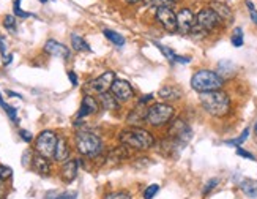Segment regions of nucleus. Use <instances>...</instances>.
Segmentation results:
<instances>
[{
	"label": "nucleus",
	"mask_w": 257,
	"mask_h": 199,
	"mask_svg": "<svg viewBox=\"0 0 257 199\" xmlns=\"http://www.w3.org/2000/svg\"><path fill=\"white\" fill-rule=\"evenodd\" d=\"M189 60H191V59H189V57H182V55H177V57H175V62H178V63H188Z\"/></svg>",
	"instance_id": "nucleus-42"
},
{
	"label": "nucleus",
	"mask_w": 257,
	"mask_h": 199,
	"mask_svg": "<svg viewBox=\"0 0 257 199\" xmlns=\"http://www.w3.org/2000/svg\"><path fill=\"white\" fill-rule=\"evenodd\" d=\"M104 199H133V197L128 193H125V191H114V193L106 194Z\"/></svg>",
	"instance_id": "nucleus-32"
},
{
	"label": "nucleus",
	"mask_w": 257,
	"mask_h": 199,
	"mask_svg": "<svg viewBox=\"0 0 257 199\" xmlns=\"http://www.w3.org/2000/svg\"><path fill=\"white\" fill-rule=\"evenodd\" d=\"M68 77H70L71 84L76 87V85H77V76H76V73H74V71H70V73H68Z\"/></svg>",
	"instance_id": "nucleus-41"
},
{
	"label": "nucleus",
	"mask_w": 257,
	"mask_h": 199,
	"mask_svg": "<svg viewBox=\"0 0 257 199\" xmlns=\"http://www.w3.org/2000/svg\"><path fill=\"white\" fill-rule=\"evenodd\" d=\"M237 155H240V157H243V158H248V160H255V157L252 153H249L248 150H244L241 147H237Z\"/></svg>",
	"instance_id": "nucleus-37"
},
{
	"label": "nucleus",
	"mask_w": 257,
	"mask_h": 199,
	"mask_svg": "<svg viewBox=\"0 0 257 199\" xmlns=\"http://www.w3.org/2000/svg\"><path fill=\"white\" fill-rule=\"evenodd\" d=\"M57 135L54 131L46 130V131H41L37 141H35V149L37 153H40L41 157L44 158H51L54 157L55 153V146H57Z\"/></svg>",
	"instance_id": "nucleus-7"
},
{
	"label": "nucleus",
	"mask_w": 257,
	"mask_h": 199,
	"mask_svg": "<svg viewBox=\"0 0 257 199\" xmlns=\"http://www.w3.org/2000/svg\"><path fill=\"white\" fill-rule=\"evenodd\" d=\"M11 60H13V54L5 55V57H4V65H10V63H11Z\"/></svg>",
	"instance_id": "nucleus-43"
},
{
	"label": "nucleus",
	"mask_w": 257,
	"mask_h": 199,
	"mask_svg": "<svg viewBox=\"0 0 257 199\" xmlns=\"http://www.w3.org/2000/svg\"><path fill=\"white\" fill-rule=\"evenodd\" d=\"M11 174H13V171H11V168H8V166H0V183L8 180Z\"/></svg>",
	"instance_id": "nucleus-31"
},
{
	"label": "nucleus",
	"mask_w": 257,
	"mask_h": 199,
	"mask_svg": "<svg viewBox=\"0 0 257 199\" xmlns=\"http://www.w3.org/2000/svg\"><path fill=\"white\" fill-rule=\"evenodd\" d=\"M118 139L123 146H128L133 150H149L155 144V138L152 133L138 127L123 130L118 135Z\"/></svg>",
	"instance_id": "nucleus-2"
},
{
	"label": "nucleus",
	"mask_w": 257,
	"mask_h": 199,
	"mask_svg": "<svg viewBox=\"0 0 257 199\" xmlns=\"http://www.w3.org/2000/svg\"><path fill=\"white\" fill-rule=\"evenodd\" d=\"M99 105L106 111H117L118 109V99L112 93H101L99 95Z\"/></svg>",
	"instance_id": "nucleus-19"
},
{
	"label": "nucleus",
	"mask_w": 257,
	"mask_h": 199,
	"mask_svg": "<svg viewBox=\"0 0 257 199\" xmlns=\"http://www.w3.org/2000/svg\"><path fill=\"white\" fill-rule=\"evenodd\" d=\"M110 93H112L118 102H128L133 98V87L125 79H115L112 87H110Z\"/></svg>",
	"instance_id": "nucleus-12"
},
{
	"label": "nucleus",
	"mask_w": 257,
	"mask_h": 199,
	"mask_svg": "<svg viewBox=\"0 0 257 199\" xmlns=\"http://www.w3.org/2000/svg\"><path fill=\"white\" fill-rule=\"evenodd\" d=\"M219 183V180L218 179H211L210 182H207V185L204 186V190H202V193H204V196H207L211 190H213V188L216 186Z\"/></svg>",
	"instance_id": "nucleus-34"
},
{
	"label": "nucleus",
	"mask_w": 257,
	"mask_h": 199,
	"mask_svg": "<svg viewBox=\"0 0 257 199\" xmlns=\"http://www.w3.org/2000/svg\"><path fill=\"white\" fill-rule=\"evenodd\" d=\"M55 199H76V193H63Z\"/></svg>",
	"instance_id": "nucleus-40"
},
{
	"label": "nucleus",
	"mask_w": 257,
	"mask_h": 199,
	"mask_svg": "<svg viewBox=\"0 0 257 199\" xmlns=\"http://www.w3.org/2000/svg\"><path fill=\"white\" fill-rule=\"evenodd\" d=\"M158 191H160V185L153 183V185L147 186V190L144 191V199H153L155 194L158 193Z\"/></svg>",
	"instance_id": "nucleus-29"
},
{
	"label": "nucleus",
	"mask_w": 257,
	"mask_h": 199,
	"mask_svg": "<svg viewBox=\"0 0 257 199\" xmlns=\"http://www.w3.org/2000/svg\"><path fill=\"white\" fill-rule=\"evenodd\" d=\"M248 136H249V128H244L243 130V133L238 136V138H235V139H232V141H227L226 144H229V146H237V147H240L241 144L248 139Z\"/></svg>",
	"instance_id": "nucleus-27"
},
{
	"label": "nucleus",
	"mask_w": 257,
	"mask_h": 199,
	"mask_svg": "<svg viewBox=\"0 0 257 199\" xmlns=\"http://www.w3.org/2000/svg\"><path fill=\"white\" fill-rule=\"evenodd\" d=\"M169 136H171V139L174 142H178V144H182V146H183V144H186L189 139H191L193 131H191V128L188 127L186 122L177 119V120H174V124L169 128Z\"/></svg>",
	"instance_id": "nucleus-8"
},
{
	"label": "nucleus",
	"mask_w": 257,
	"mask_h": 199,
	"mask_svg": "<svg viewBox=\"0 0 257 199\" xmlns=\"http://www.w3.org/2000/svg\"><path fill=\"white\" fill-rule=\"evenodd\" d=\"M145 2H149V5L155 8H174L175 4L172 0H145Z\"/></svg>",
	"instance_id": "nucleus-26"
},
{
	"label": "nucleus",
	"mask_w": 257,
	"mask_h": 199,
	"mask_svg": "<svg viewBox=\"0 0 257 199\" xmlns=\"http://www.w3.org/2000/svg\"><path fill=\"white\" fill-rule=\"evenodd\" d=\"M158 95L163 98V99H178L182 96V92L178 90L177 87H172V85H164L160 88Z\"/></svg>",
	"instance_id": "nucleus-20"
},
{
	"label": "nucleus",
	"mask_w": 257,
	"mask_h": 199,
	"mask_svg": "<svg viewBox=\"0 0 257 199\" xmlns=\"http://www.w3.org/2000/svg\"><path fill=\"white\" fill-rule=\"evenodd\" d=\"M70 157V146H68V141L65 138H59L57 139V146H55V153H54V158L57 161H66Z\"/></svg>",
	"instance_id": "nucleus-18"
},
{
	"label": "nucleus",
	"mask_w": 257,
	"mask_h": 199,
	"mask_svg": "<svg viewBox=\"0 0 257 199\" xmlns=\"http://www.w3.org/2000/svg\"><path fill=\"white\" fill-rule=\"evenodd\" d=\"M126 4H130V5H133V4H138V2H141V0H125Z\"/></svg>",
	"instance_id": "nucleus-44"
},
{
	"label": "nucleus",
	"mask_w": 257,
	"mask_h": 199,
	"mask_svg": "<svg viewBox=\"0 0 257 199\" xmlns=\"http://www.w3.org/2000/svg\"><path fill=\"white\" fill-rule=\"evenodd\" d=\"M4 27L10 32H16V21L15 16H5L4 19Z\"/></svg>",
	"instance_id": "nucleus-30"
},
{
	"label": "nucleus",
	"mask_w": 257,
	"mask_h": 199,
	"mask_svg": "<svg viewBox=\"0 0 257 199\" xmlns=\"http://www.w3.org/2000/svg\"><path fill=\"white\" fill-rule=\"evenodd\" d=\"M210 8L215 11V13L218 15V18L221 19V22H232L233 19V15L230 8L226 5V4H221V2H211L210 4Z\"/></svg>",
	"instance_id": "nucleus-17"
},
{
	"label": "nucleus",
	"mask_w": 257,
	"mask_h": 199,
	"mask_svg": "<svg viewBox=\"0 0 257 199\" xmlns=\"http://www.w3.org/2000/svg\"><path fill=\"white\" fill-rule=\"evenodd\" d=\"M153 44L156 48H158L163 54H164V57L169 60V62H175V57H177V54L171 49V48H167V46H163V44H160L158 41H153Z\"/></svg>",
	"instance_id": "nucleus-25"
},
{
	"label": "nucleus",
	"mask_w": 257,
	"mask_h": 199,
	"mask_svg": "<svg viewBox=\"0 0 257 199\" xmlns=\"http://www.w3.org/2000/svg\"><path fill=\"white\" fill-rule=\"evenodd\" d=\"M172 2H178V0H172Z\"/></svg>",
	"instance_id": "nucleus-48"
},
{
	"label": "nucleus",
	"mask_w": 257,
	"mask_h": 199,
	"mask_svg": "<svg viewBox=\"0 0 257 199\" xmlns=\"http://www.w3.org/2000/svg\"><path fill=\"white\" fill-rule=\"evenodd\" d=\"M246 7H248V10H249V15H251V19L254 21V24L257 26V10H255V7H254V4L252 2H246Z\"/></svg>",
	"instance_id": "nucleus-36"
},
{
	"label": "nucleus",
	"mask_w": 257,
	"mask_h": 199,
	"mask_svg": "<svg viewBox=\"0 0 257 199\" xmlns=\"http://www.w3.org/2000/svg\"><path fill=\"white\" fill-rule=\"evenodd\" d=\"M4 105H5V102L2 99V95H0V106H4Z\"/></svg>",
	"instance_id": "nucleus-45"
},
{
	"label": "nucleus",
	"mask_w": 257,
	"mask_h": 199,
	"mask_svg": "<svg viewBox=\"0 0 257 199\" xmlns=\"http://www.w3.org/2000/svg\"><path fill=\"white\" fill-rule=\"evenodd\" d=\"M0 199H2V193H0Z\"/></svg>",
	"instance_id": "nucleus-49"
},
{
	"label": "nucleus",
	"mask_w": 257,
	"mask_h": 199,
	"mask_svg": "<svg viewBox=\"0 0 257 199\" xmlns=\"http://www.w3.org/2000/svg\"><path fill=\"white\" fill-rule=\"evenodd\" d=\"M19 2H21V0H16V2H15V15H16V16H19V18H29L30 15H29V13H26V11L19 7Z\"/></svg>",
	"instance_id": "nucleus-35"
},
{
	"label": "nucleus",
	"mask_w": 257,
	"mask_h": 199,
	"mask_svg": "<svg viewBox=\"0 0 257 199\" xmlns=\"http://www.w3.org/2000/svg\"><path fill=\"white\" fill-rule=\"evenodd\" d=\"M40 2H48V0H40Z\"/></svg>",
	"instance_id": "nucleus-47"
},
{
	"label": "nucleus",
	"mask_w": 257,
	"mask_h": 199,
	"mask_svg": "<svg viewBox=\"0 0 257 199\" xmlns=\"http://www.w3.org/2000/svg\"><path fill=\"white\" fill-rule=\"evenodd\" d=\"M255 135H257V122H255Z\"/></svg>",
	"instance_id": "nucleus-46"
},
{
	"label": "nucleus",
	"mask_w": 257,
	"mask_h": 199,
	"mask_svg": "<svg viewBox=\"0 0 257 199\" xmlns=\"http://www.w3.org/2000/svg\"><path fill=\"white\" fill-rule=\"evenodd\" d=\"M99 111V105L96 102V98L90 96V95H85L84 99H82V106L79 109V113H77V117H85L88 114H96Z\"/></svg>",
	"instance_id": "nucleus-14"
},
{
	"label": "nucleus",
	"mask_w": 257,
	"mask_h": 199,
	"mask_svg": "<svg viewBox=\"0 0 257 199\" xmlns=\"http://www.w3.org/2000/svg\"><path fill=\"white\" fill-rule=\"evenodd\" d=\"M221 24V19L211 8L200 10L196 16V26L191 33L194 35H207L208 32L215 30Z\"/></svg>",
	"instance_id": "nucleus-6"
},
{
	"label": "nucleus",
	"mask_w": 257,
	"mask_h": 199,
	"mask_svg": "<svg viewBox=\"0 0 257 199\" xmlns=\"http://www.w3.org/2000/svg\"><path fill=\"white\" fill-rule=\"evenodd\" d=\"M71 44H73V49L79 51V52H90V46H88V43L81 38L79 35H76V33H73L71 35Z\"/></svg>",
	"instance_id": "nucleus-23"
},
{
	"label": "nucleus",
	"mask_w": 257,
	"mask_h": 199,
	"mask_svg": "<svg viewBox=\"0 0 257 199\" xmlns=\"http://www.w3.org/2000/svg\"><path fill=\"white\" fill-rule=\"evenodd\" d=\"M241 191L246 194L248 197H257V180L254 179H244L240 183Z\"/></svg>",
	"instance_id": "nucleus-21"
},
{
	"label": "nucleus",
	"mask_w": 257,
	"mask_h": 199,
	"mask_svg": "<svg viewBox=\"0 0 257 199\" xmlns=\"http://www.w3.org/2000/svg\"><path fill=\"white\" fill-rule=\"evenodd\" d=\"M114 81H115V73L114 71H104L103 74H99L96 79L88 82V88H90L92 92L101 95V93H106L110 90Z\"/></svg>",
	"instance_id": "nucleus-9"
},
{
	"label": "nucleus",
	"mask_w": 257,
	"mask_h": 199,
	"mask_svg": "<svg viewBox=\"0 0 257 199\" xmlns=\"http://www.w3.org/2000/svg\"><path fill=\"white\" fill-rule=\"evenodd\" d=\"M77 168H79V161L76 160H66L62 166V179L70 183L76 179L77 175Z\"/></svg>",
	"instance_id": "nucleus-15"
},
{
	"label": "nucleus",
	"mask_w": 257,
	"mask_h": 199,
	"mask_svg": "<svg viewBox=\"0 0 257 199\" xmlns=\"http://www.w3.org/2000/svg\"><path fill=\"white\" fill-rule=\"evenodd\" d=\"M177 26L182 33H191L196 26V16L189 8H183L177 13Z\"/></svg>",
	"instance_id": "nucleus-11"
},
{
	"label": "nucleus",
	"mask_w": 257,
	"mask_h": 199,
	"mask_svg": "<svg viewBox=\"0 0 257 199\" xmlns=\"http://www.w3.org/2000/svg\"><path fill=\"white\" fill-rule=\"evenodd\" d=\"M44 52H48L52 57H59V59H68L70 57V49L65 46V44L55 41V40H48L44 44Z\"/></svg>",
	"instance_id": "nucleus-13"
},
{
	"label": "nucleus",
	"mask_w": 257,
	"mask_h": 199,
	"mask_svg": "<svg viewBox=\"0 0 257 199\" xmlns=\"http://www.w3.org/2000/svg\"><path fill=\"white\" fill-rule=\"evenodd\" d=\"M104 37L110 41V43H114L115 46H123L125 44V38L120 35V33H117V32H114V30H109V29H106L104 30Z\"/></svg>",
	"instance_id": "nucleus-24"
},
{
	"label": "nucleus",
	"mask_w": 257,
	"mask_h": 199,
	"mask_svg": "<svg viewBox=\"0 0 257 199\" xmlns=\"http://www.w3.org/2000/svg\"><path fill=\"white\" fill-rule=\"evenodd\" d=\"M19 136L24 139L26 142H30L32 139H33V136H32V133L30 131H27V130H19Z\"/></svg>",
	"instance_id": "nucleus-38"
},
{
	"label": "nucleus",
	"mask_w": 257,
	"mask_h": 199,
	"mask_svg": "<svg viewBox=\"0 0 257 199\" xmlns=\"http://www.w3.org/2000/svg\"><path fill=\"white\" fill-rule=\"evenodd\" d=\"M156 19L164 27L166 32L174 33L178 30L177 26V15L172 11V8H156Z\"/></svg>",
	"instance_id": "nucleus-10"
},
{
	"label": "nucleus",
	"mask_w": 257,
	"mask_h": 199,
	"mask_svg": "<svg viewBox=\"0 0 257 199\" xmlns=\"http://www.w3.org/2000/svg\"><path fill=\"white\" fill-rule=\"evenodd\" d=\"M133 155V149L128 147V146H123L121 144V147H117L112 150V153H110V158L115 160V161H120V160H125V158H130Z\"/></svg>",
	"instance_id": "nucleus-22"
},
{
	"label": "nucleus",
	"mask_w": 257,
	"mask_h": 199,
	"mask_svg": "<svg viewBox=\"0 0 257 199\" xmlns=\"http://www.w3.org/2000/svg\"><path fill=\"white\" fill-rule=\"evenodd\" d=\"M224 84V79L215 71L210 70H199L191 77V87L199 93H208L219 90Z\"/></svg>",
	"instance_id": "nucleus-3"
},
{
	"label": "nucleus",
	"mask_w": 257,
	"mask_h": 199,
	"mask_svg": "<svg viewBox=\"0 0 257 199\" xmlns=\"http://www.w3.org/2000/svg\"><path fill=\"white\" fill-rule=\"evenodd\" d=\"M232 44L235 48L243 46V30L240 27H237L235 30H233V33H232Z\"/></svg>",
	"instance_id": "nucleus-28"
},
{
	"label": "nucleus",
	"mask_w": 257,
	"mask_h": 199,
	"mask_svg": "<svg viewBox=\"0 0 257 199\" xmlns=\"http://www.w3.org/2000/svg\"><path fill=\"white\" fill-rule=\"evenodd\" d=\"M200 105L210 116L224 117L230 111V98L226 92L215 90L208 93H200Z\"/></svg>",
	"instance_id": "nucleus-1"
},
{
	"label": "nucleus",
	"mask_w": 257,
	"mask_h": 199,
	"mask_svg": "<svg viewBox=\"0 0 257 199\" xmlns=\"http://www.w3.org/2000/svg\"><path fill=\"white\" fill-rule=\"evenodd\" d=\"M2 108H4V109L7 111V114H8V117H10L11 120H13V122H18V114H16L18 111H16V109H15L13 106H10V105H7V103H5V105H4Z\"/></svg>",
	"instance_id": "nucleus-33"
},
{
	"label": "nucleus",
	"mask_w": 257,
	"mask_h": 199,
	"mask_svg": "<svg viewBox=\"0 0 257 199\" xmlns=\"http://www.w3.org/2000/svg\"><path fill=\"white\" fill-rule=\"evenodd\" d=\"M32 168L40 175H49V172H51V166L48 163V158L41 157L40 153L33 155V157H32Z\"/></svg>",
	"instance_id": "nucleus-16"
},
{
	"label": "nucleus",
	"mask_w": 257,
	"mask_h": 199,
	"mask_svg": "<svg viewBox=\"0 0 257 199\" xmlns=\"http://www.w3.org/2000/svg\"><path fill=\"white\" fill-rule=\"evenodd\" d=\"M76 147L84 157H96L101 152V139L90 131H79L76 135Z\"/></svg>",
	"instance_id": "nucleus-5"
},
{
	"label": "nucleus",
	"mask_w": 257,
	"mask_h": 199,
	"mask_svg": "<svg viewBox=\"0 0 257 199\" xmlns=\"http://www.w3.org/2000/svg\"><path fill=\"white\" fill-rule=\"evenodd\" d=\"M175 111L171 105L166 103H155L147 109V117H145V122L152 127H161L169 124V122L174 119Z\"/></svg>",
	"instance_id": "nucleus-4"
},
{
	"label": "nucleus",
	"mask_w": 257,
	"mask_h": 199,
	"mask_svg": "<svg viewBox=\"0 0 257 199\" xmlns=\"http://www.w3.org/2000/svg\"><path fill=\"white\" fill-rule=\"evenodd\" d=\"M0 52H2L4 57L7 55V43H5L4 37H0Z\"/></svg>",
	"instance_id": "nucleus-39"
}]
</instances>
